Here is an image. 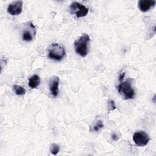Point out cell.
I'll return each mask as SVG.
<instances>
[{"instance_id":"8992f818","label":"cell","mask_w":156,"mask_h":156,"mask_svg":"<svg viewBox=\"0 0 156 156\" xmlns=\"http://www.w3.org/2000/svg\"><path fill=\"white\" fill-rule=\"evenodd\" d=\"M133 140L138 146L143 147L147 144L150 138L144 131H138L133 133Z\"/></svg>"},{"instance_id":"6da1fadb","label":"cell","mask_w":156,"mask_h":156,"mask_svg":"<svg viewBox=\"0 0 156 156\" xmlns=\"http://www.w3.org/2000/svg\"><path fill=\"white\" fill-rule=\"evenodd\" d=\"M90 41V37L87 34H83L79 39L74 43L76 52L82 57H85L88 54V44Z\"/></svg>"},{"instance_id":"3957f363","label":"cell","mask_w":156,"mask_h":156,"mask_svg":"<svg viewBox=\"0 0 156 156\" xmlns=\"http://www.w3.org/2000/svg\"><path fill=\"white\" fill-rule=\"evenodd\" d=\"M65 55V48L60 44L57 43H52L48 49V57L51 60L60 61Z\"/></svg>"},{"instance_id":"277c9868","label":"cell","mask_w":156,"mask_h":156,"mask_svg":"<svg viewBox=\"0 0 156 156\" xmlns=\"http://www.w3.org/2000/svg\"><path fill=\"white\" fill-rule=\"evenodd\" d=\"M35 27L32 21L24 24L22 28V39L23 41L29 42L32 41L35 35Z\"/></svg>"},{"instance_id":"7a4b0ae2","label":"cell","mask_w":156,"mask_h":156,"mask_svg":"<svg viewBox=\"0 0 156 156\" xmlns=\"http://www.w3.org/2000/svg\"><path fill=\"white\" fill-rule=\"evenodd\" d=\"M120 81L117 89L118 93L124 98L125 100L132 99L134 98L135 93L132 85V79H127L125 81Z\"/></svg>"},{"instance_id":"7c38bea8","label":"cell","mask_w":156,"mask_h":156,"mask_svg":"<svg viewBox=\"0 0 156 156\" xmlns=\"http://www.w3.org/2000/svg\"><path fill=\"white\" fill-rule=\"evenodd\" d=\"M49 151L52 154L56 155L60 151V146L55 143H52L50 145Z\"/></svg>"},{"instance_id":"9a60e30c","label":"cell","mask_w":156,"mask_h":156,"mask_svg":"<svg viewBox=\"0 0 156 156\" xmlns=\"http://www.w3.org/2000/svg\"><path fill=\"white\" fill-rule=\"evenodd\" d=\"M112 140H114V141H117V140L119 139V137L118 136V135H117L116 133H113L112 135Z\"/></svg>"},{"instance_id":"4fadbf2b","label":"cell","mask_w":156,"mask_h":156,"mask_svg":"<svg viewBox=\"0 0 156 156\" xmlns=\"http://www.w3.org/2000/svg\"><path fill=\"white\" fill-rule=\"evenodd\" d=\"M103 127H104L103 122L101 120H98L96 124L93 127V130L95 132H98L102 128H103Z\"/></svg>"},{"instance_id":"8fae6325","label":"cell","mask_w":156,"mask_h":156,"mask_svg":"<svg viewBox=\"0 0 156 156\" xmlns=\"http://www.w3.org/2000/svg\"><path fill=\"white\" fill-rule=\"evenodd\" d=\"M13 90L15 94L18 96H23L26 93V90L23 87L18 85H13Z\"/></svg>"},{"instance_id":"5b68a950","label":"cell","mask_w":156,"mask_h":156,"mask_svg":"<svg viewBox=\"0 0 156 156\" xmlns=\"http://www.w3.org/2000/svg\"><path fill=\"white\" fill-rule=\"evenodd\" d=\"M69 10L71 14L75 15L77 18H82L85 16L88 13V9L84 5L80 3L74 1L73 2L70 6Z\"/></svg>"},{"instance_id":"30bf717a","label":"cell","mask_w":156,"mask_h":156,"mask_svg":"<svg viewBox=\"0 0 156 156\" xmlns=\"http://www.w3.org/2000/svg\"><path fill=\"white\" fill-rule=\"evenodd\" d=\"M40 83V78L37 74L33 75L29 79V86L31 88H36Z\"/></svg>"},{"instance_id":"ba28073f","label":"cell","mask_w":156,"mask_h":156,"mask_svg":"<svg viewBox=\"0 0 156 156\" xmlns=\"http://www.w3.org/2000/svg\"><path fill=\"white\" fill-rule=\"evenodd\" d=\"M155 3V0H140L138 2V7L141 12H146L154 7Z\"/></svg>"},{"instance_id":"5bb4252c","label":"cell","mask_w":156,"mask_h":156,"mask_svg":"<svg viewBox=\"0 0 156 156\" xmlns=\"http://www.w3.org/2000/svg\"><path fill=\"white\" fill-rule=\"evenodd\" d=\"M108 108L109 110V111H112L114 109L116 108V105L115 104V102L112 100L110 101L108 103Z\"/></svg>"},{"instance_id":"52a82bcc","label":"cell","mask_w":156,"mask_h":156,"mask_svg":"<svg viewBox=\"0 0 156 156\" xmlns=\"http://www.w3.org/2000/svg\"><path fill=\"white\" fill-rule=\"evenodd\" d=\"M23 10V1H15L9 4L7 11L11 15H18L21 13Z\"/></svg>"},{"instance_id":"9c48e42d","label":"cell","mask_w":156,"mask_h":156,"mask_svg":"<svg viewBox=\"0 0 156 156\" xmlns=\"http://www.w3.org/2000/svg\"><path fill=\"white\" fill-rule=\"evenodd\" d=\"M60 82V79L58 76H54L49 81V90L52 95L56 97L58 93V85Z\"/></svg>"}]
</instances>
